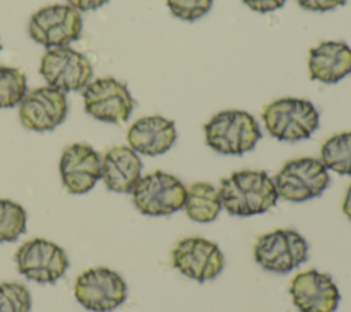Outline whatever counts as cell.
<instances>
[{
	"instance_id": "2e32d148",
	"label": "cell",
	"mask_w": 351,
	"mask_h": 312,
	"mask_svg": "<svg viewBox=\"0 0 351 312\" xmlns=\"http://www.w3.org/2000/svg\"><path fill=\"white\" fill-rule=\"evenodd\" d=\"M176 140V123L160 115L140 118L128 131L130 148L147 156H158L167 152Z\"/></svg>"
},
{
	"instance_id": "603a6c76",
	"label": "cell",
	"mask_w": 351,
	"mask_h": 312,
	"mask_svg": "<svg viewBox=\"0 0 351 312\" xmlns=\"http://www.w3.org/2000/svg\"><path fill=\"white\" fill-rule=\"evenodd\" d=\"M32 297L27 287L18 282L0 283V312H29Z\"/></svg>"
},
{
	"instance_id": "52a82bcc",
	"label": "cell",
	"mask_w": 351,
	"mask_h": 312,
	"mask_svg": "<svg viewBox=\"0 0 351 312\" xmlns=\"http://www.w3.org/2000/svg\"><path fill=\"white\" fill-rule=\"evenodd\" d=\"M74 296L86 309L111 312L128 297V285L114 270L96 267L84 271L75 281Z\"/></svg>"
},
{
	"instance_id": "8fae6325",
	"label": "cell",
	"mask_w": 351,
	"mask_h": 312,
	"mask_svg": "<svg viewBox=\"0 0 351 312\" xmlns=\"http://www.w3.org/2000/svg\"><path fill=\"white\" fill-rule=\"evenodd\" d=\"M171 260L174 268L199 283L218 276L225 265L219 246L202 237L181 239L171 250Z\"/></svg>"
},
{
	"instance_id": "e0dca14e",
	"label": "cell",
	"mask_w": 351,
	"mask_h": 312,
	"mask_svg": "<svg viewBox=\"0 0 351 312\" xmlns=\"http://www.w3.org/2000/svg\"><path fill=\"white\" fill-rule=\"evenodd\" d=\"M310 79L336 83L351 74V48L343 41H324L310 49Z\"/></svg>"
},
{
	"instance_id": "9a60e30c",
	"label": "cell",
	"mask_w": 351,
	"mask_h": 312,
	"mask_svg": "<svg viewBox=\"0 0 351 312\" xmlns=\"http://www.w3.org/2000/svg\"><path fill=\"white\" fill-rule=\"evenodd\" d=\"M59 171L62 183L69 193L84 194L101 178L100 155L88 144H73L64 149Z\"/></svg>"
},
{
	"instance_id": "8992f818",
	"label": "cell",
	"mask_w": 351,
	"mask_h": 312,
	"mask_svg": "<svg viewBox=\"0 0 351 312\" xmlns=\"http://www.w3.org/2000/svg\"><path fill=\"white\" fill-rule=\"evenodd\" d=\"M308 244L295 230L277 229L258 238L255 261L266 271L287 274L307 260Z\"/></svg>"
},
{
	"instance_id": "484cf974",
	"label": "cell",
	"mask_w": 351,
	"mask_h": 312,
	"mask_svg": "<svg viewBox=\"0 0 351 312\" xmlns=\"http://www.w3.org/2000/svg\"><path fill=\"white\" fill-rule=\"evenodd\" d=\"M241 1L255 12L267 14L281 8L287 0H241Z\"/></svg>"
},
{
	"instance_id": "ffe728a7",
	"label": "cell",
	"mask_w": 351,
	"mask_h": 312,
	"mask_svg": "<svg viewBox=\"0 0 351 312\" xmlns=\"http://www.w3.org/2000/svg\"><path fill=\"white\" fill-rule=\"evenodd\" d=\"M321 161L326 170L339 175H351V131L328 138L321 148Z\"/></svg>"
},
{
	"instance_id": "5b68a950",
	"label": "cell",
	"mask_w": 351,
	"mask_h": 312,
	"mask_svg": "<svg viewBox=\"0 0 351 312\" xmlns=\"http://www.w3.org/2000/svg\"><path fill=\"white\" fill-rule=\"evenodd\" d=\"M186 187L174 175L155 171L141 177L132 190L134 207L148 216H166L184 207Z\"/></svg>"
},
{
	"instance_id": "277c9868",
	"label": "cell",
	"mask_w": 351,
	"mask_h": 312,
	"mask_svg": "<svg viewBox=\"0 0 351 312\" xmlns=\"http://www.w3.org/2000/svg\"><path fill=\"white\" fill-rule=\"evenodd\" d=\"M280 198L303 203L318 197L329 186L330 178L319 159L300 157L287 161L273 178Z\"/></svg>"
},
{
	"instance_id": "7402d4cb",
	"label": "cell",
	"mask_w": 351,
	"mask_h": 312,
	"mask_svg": "<svg viewBox=\"0 0 351 312\" xmlns=\"http://www.w3.org/2000/svg\"><path fill=\"white\" fill-rule=\"evenodd\" d=\"M26 94V75L22 70L0 66V108H11Z\"/></svg>"
},
{
	"instance_id": "cb8c5ba5",
	"label": "cell",
	"mask_w": 351,
	"mask_h": 312,
	"mask_svg": "<svg viewBox=\"0 0 351 312\" xmlns=\"http://www.w3.org/2000/svg\"><path fill=\"white\" fill-rule=\"evenodd\" d=\"M214 0H166L171 15L186 22H195L204 16L213 7Z\"/></svg>"
},
{
	"instance_id": "3957f363",
	"label": "cell",
	"mask_w": 351,
	"mask_h": 312,
	"mask_svg": "<svg viewBox=\"0 0 351 312\" xmlns=\"http://www.w3.org/2000/svg\"><path fill=\"white\" fill-rule=\"evenodd\" d=\"M266 130L278 141L307 140L319 126V114L306 99L282 97L267 104L262 112Z\"/></svg>"
},
{
	"instance_id": "ac0fdd59",
	"label": "cell",
	"mask_w": 351,
	"mask_h": 312,
	"mask_svg": "<svg viewBox=\"0 0 351 312\" xmlns=\"http://www.w3.org/2000/svg\"><path fill=\"white\" fill-rule=\"evenodd\" d=\"M143 163L129 146H114L101 159V178L108 190L132 193L141 178Z\"/></svg>"
},
{
	"instance_id": "83f0119b",
	"label": "cell",
	"mask_w": 351,
	"mask_h": 312,
	"mask_svg": "<svg viewBox=\"0 0 351 312\" xmlns=\"http://www.w3.org/2000/svg\"><path fill=\"white\" fill-rule=\"evenodd\" d=\"M343 212L344 215L351 220V185L348 186L346 196H344V201H343Z\"/></svg>"
},
{
	"instance_id": "d4e9b609",
	"label": "cell",
	"mask_w": 351,
	"mask_h": 312,
	"mask_svg": "<svg viewBox=\"0 0 351 312\" xmlns=\"http://www.w3.org/2000/svg\"><path fill=\"white\" fill-rule=\"evenodd\" d=\"M346 1L347 0H296L299 7L307 11H314V12L332 11L337 7L344 5Z\"/></svg>"
},
{
	"instance_id": "4316f807",
	"label": "cell",
	"mask_w": 351,
	"mask_h": 312,
	"mask_svg": "<svg viewBox=\"0 0 351 312\" xmlns=\"http://www.w3.org/2000/svg\"><path fill=\"white\" fill-rule=\"evenodd\" d=\"M77 11H92L104 5L108 0H66Z\"/></svg>"
},
{
	"instance_id": "7c38bea8",
	"label": "cell",
	"mask_w": 351,
	"mask_h": 312,
	"mask_svg": "<svg viewBox=\"0 0 351 312\" xmlns=\"http://www.w3.org/2000/svg\"><path fill=\"white\" fill-rule=\"evenodd\" d=\"M40 74L49 86L62 92H71L85 88L92 75L93 68L90 62L82 53L67 48H49L40 64Z\"/></svg>"
},
{
	"instance_id": "7a4b0ae2",
	"label": "cell",
	"mask_w": 351,
	"mask_h": 312,
	"mask_svg": "<svg viewBox=\"0 0 351 312\" xmlns=\"http://www.w3.org/2000/svg\"><path fill=\"white\" fill-rule=\"evenodd\" d=\"M206 144L222 155H243L252 151L262 137L256 119L241 109L215 114L204 125Z\"/></svg>"
},
{
	"instance_id": "f1b7e54d",
	"label": "cell",
	"mask_w": 351,
	"mask_h": 312,
	"mask_svg": "<svg viewBox=\"0 0 351 312\" xmlns=\"http://www.w3.org/2000/svg\"><path fill=\"white\" fill-rule=\"evenodd\" d=\"M0 49H1V44H0Z\"/></svg>"
},
{
	"instance_id": "44dd1931",
	"label": "cell",
	"mask_w": 351,
	"mask_h": 312,
	"mask_svg": "<svg viewBox=\"0 0 351 312\" xmlns=\"http://www.w3.org/2000/svg\"><path fill=\"white\" fill-rule=\"evenodd\" d=\"M26 231V211L11 200L0 198V242L15 241Z\"/></svg>"
},
{
	"instance_id": "30bf717a",
	"label": "cell",
	"mask_w": 351,
	"mask_h": 312,
	"mask_svg": "<svg viewBox=\"0 0 351 312\" xmlns=\"http://www.w3.org/2000/svg\"><path fill=\"white\" fill-rule=\"evenodd\" d=\"M15 263L23 276L38 283H55L69 267L63 248L44 238L25 242L15 253Z\"/></svg>"
},
{
	"instance_id": "5bb4252c",
	"label": "cell",
	"mask_w": 351,
	"mask_h": 312,
	"mask_svg": "<svg viewBox=\"0 0 351 312\" xmlns=\"http://www.w3.org/2000/svg\"><path fill=\"white\" fill-rule=\"evenodd\" d=\"M289 294L300 312H335L340 301V293L332 276L314 268L292 279Z\"/></svg>"
},
{
	"instance_id": "ba28073f",
	"label": "cell",
	"mask_w": 351,
	"mask_h": 312,
	"mask_svg": "<svg viewBox=\"0 0 351 312\" xmlns=\"http://www.w3.org/2000/svg\"><path fill=\"white\" fill-rule=\"evenodd\" d=\"M82 30L81 14L66 4H52L40 8L29 22V36L45 48L67 47Z\"/></svg>"
},
{
	"instance_id": "6da1fadb",
	"label": "cell",
	"mask_w": 351,
	"mask_h": 312,
	"mask_svg": "<svg viewBox=\"0 0 351 312\" xmlns=\"http://www.w3.org/2000/svg\"><path fill=\"white\" fill-rule=\"evenodd\" d=\"M222 208L233 216H252L273 208L278 194L273 179L263 170H241L221 181Z\"/></svg>"
},
{
	"instance_id": "9c48e42d",
	"label": "cell",
	"mask_w": 351,
	"mask_h": 312,
	"mask_svg": "<svg viewBox=\"0 0 351 312\" xmlns=\"http://www.w3.org/2000/svg\"><path fill=\"white\" fill-rule=\"evenodd\" d=\"M84 108L95 119L108 123H125L134 107L128 86L111 77L97 78L82 90Z\"/></svg>"
},
{
	"instance_id": "4fadbf2b",
	"label": "cell",
	"mask_w": 351,
	"mask_h": 312,
	"mask_svg": "<svg viewBox=\"0 0 351 312\" xmlns=\"http://www.w3.org/2000/svg\"><path fill=\"white\" fill-rule=\"evenodd\" d=\"M66 94L52 86L33 89L19 103L21 122L29 130H52L66 119Z\"/></svg>"
},
{
	"instance_id": "d6986e66",
	"label": "cell",
	"mask_w": 351,
	"mask_h": 312,
	"mask_svg": "<svg viewBox=\"0 0 351 312\" xmlns=\"http://www.w3.org/2000/svg\"><path fill=\"white\" fill-rule=\"evenodd\" d=\"M182 208L193 222L210 223L215 220L222 208L218 189L208 182L192 183L186 189Z\"/></svg>"
}]
</instances>
